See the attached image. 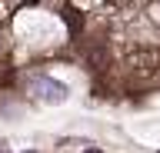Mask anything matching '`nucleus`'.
Wrapping results in <instances>:
<instances>
[{
  "label": "nucleus",
  "instance_id": "f257e3e1",
  "mask_svg": "<svg viewBox=\"0 0 160 153\" xmlns=\"http://www.w3.org/2000/svg\"><path fill=\"white\" fill-rule=\"evenodd\" d=\"M27 90H30V97H33V100L50 103V107H53V103H63V100L70 97V90H67L60 80H53V77H33Z\"/></svg>",
  "mask_w": 160,
  "mask_h": 153
}]
</instances>
